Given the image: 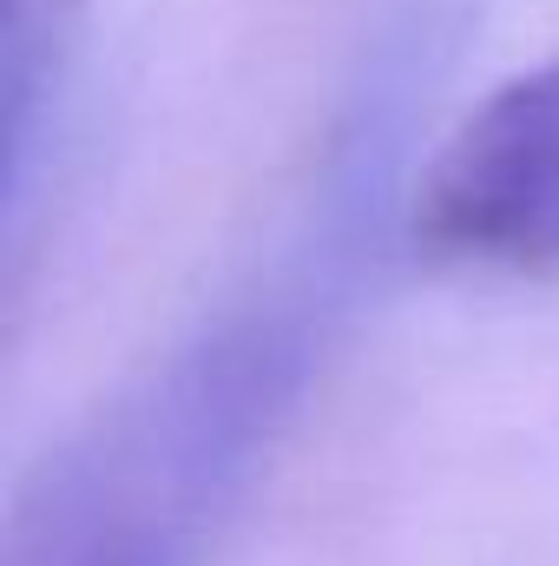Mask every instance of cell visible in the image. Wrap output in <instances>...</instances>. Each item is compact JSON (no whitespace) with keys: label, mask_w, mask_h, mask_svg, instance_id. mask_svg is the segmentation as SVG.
<instances>
[{"label":"cell","mask_w":559,"mask_h":566,"mask_svg":"<svg viewBox=\"0 0 559 566\" xmlns=\"http://www.w3.org/2000/svg\"><path fill=\"white\" fill-rule=\"evenodd\" d=\"M329 343V283H257L66 428L13 488L0 566H204Z\"/></svg>","instance_id":"obj_1"},{"label":"cell","mask_w":559,"mask_h":566,"mask_svg":"<svg viewBox=\"0 0 559 566\" xmlns=\"http://www.w3.org/2000/svg\"><path fill=\"white\" fill-rule=\"evenodd\" d=\"M409 238L434 264L559 271V53L494 86L421 165Z\"/></svg>","instance_id":"obj_2"},{"label":"cell","mask_w":559,"mask_h":566,"mask_svg":"<svg viewBox=\"0 0 559 566\" xmlns=\"http://www.w3.org/2000/svg\"><path fill=\"white\" fill-rule=\"evenodd\" d=\"M93 0H0V231L7 277L27 264L33 198L53 158V119L73 86V60L86 40Z\"/></svg>","instance_id":"obj_3"}]
</instances>
